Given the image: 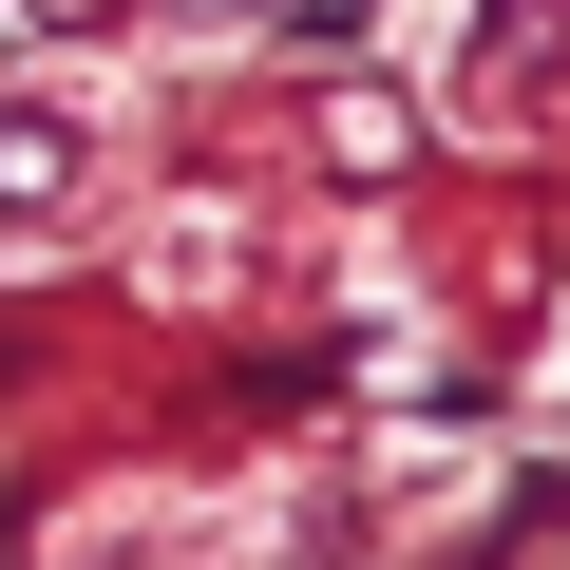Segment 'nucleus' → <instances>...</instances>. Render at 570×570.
Masks as SVG:
<instances>
[{"instance_id": "obj_1", "label": "nucleus", "mask_w": 570, "mask_h": 570, "mask_svg": "<svg viewBox=\"0 0 570 570\" xmlns=\"http://www.w3.org/2000/svg\"><path fill=\"white\" fill-rule=\"evenodd\" d=\"M438 96L475 134H551L570 115V0H438Z\"/></svg>"}, {"instance_id": "obj_2", "label": "nucleus", "mask_w": 570, "mask_h": 570, "mask_svg": "<svg viewBox=\"0 0 570 570\" xmlns=\"http://www.w3.org/2000/svg\"><path fill=\"white\" fill-rule=\"evenodd\" d=\"M77 134L96 115H20V134H0V247H58L77 228Z\"/></svg>"}]
</instances>
